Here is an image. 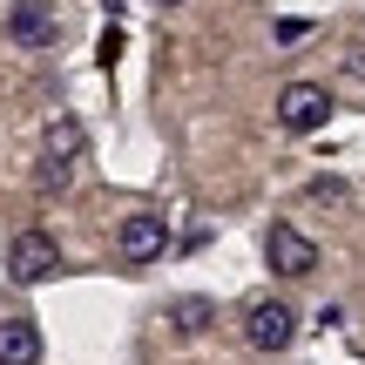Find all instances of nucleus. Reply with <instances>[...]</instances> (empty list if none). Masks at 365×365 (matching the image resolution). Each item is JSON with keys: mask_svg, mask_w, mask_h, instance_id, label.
Listing matches in <instances>:
<instances>
[{"mask_svg": "<svg viewBox=\"0 0 365 365\" xmlns=\"http://www.w3.org/2000/svg\"><path fill=\"white\" fill-rule=\"evenodd\" d=\"M210 318H217V304H210V298H176V304H170V325L182 331V339H196Z\"/></svg>", "mask_w": 365, "mask_h": 365, "instance_id": "nucleus-9", "label": "nucleus"}, {"mask_svg": "<svg viewBox=\"0 0 365 365\" xmlns=\"http://www.w3.org/2000/svg\"><path fill=\"white\" fill-rule=\"evenodd\" d=\"M7 34H14V48H48L54 41V7L48 0H14Z\"/></svg>", "mask_w": 365, "mask_h": 365, "instance_id": "nucleus-6", "label": "nucleus"}, {"mask_svg": "<svg viewBox=\"0 0 365 365\" xmlns=\"http://www.w3.org/2000/svg\"><path fill=\"white\" fill-rule=\"evenodd\" d=\"M0 365H41V325L34 318H0Z\"/></svg>", "mask_w": 365, "mask_h": 365, "instance_id": "nucleus-7", "label": "nucleus"}, {"mask_svg": "<svg viewBox=\"0 0 365 365\" xmlns=\"http://www.w3.org/2000/svg\"><path fill=\"white\" fill-rule=\"evenodd\" d=\"M277 122H284L291 135H318L331 122V88L325 81H284V88H277Z\"/></svg>", "mask_w": 365, "mask_h": 365, "instance_id": "nucleus-1", "label": "nucleus"}, {"mask_svg": "<svg viewBox=\"0 0 365 365\" xmlns=\"http://www.w3.org/2000/svg\"><path fill=\"white\" fill-rule=\"evenodd\" d=\"M304 34H312V21H277V41H284V48H291V41H304Z\"/></svg>", "mask_w": 365, "mask_h": 365, "instance_id": "nucleus-11", "label": "nucleus"}, {"mask_svg": "<svg viewBox=\"0 0 365 365\" xmlns=\"http://www.w3.org/2000/svg\"><path fill=\"white\" fill-rule=\"evenodd\" d=\"M291 339H298V312L284 298H257L244 312V345L250 352H291Z\"/></svg>", "mask_w": 365, "mask_h": 365, "instance_id": "nucleus-3", "label": "nucleus"}, {"mask_svg": "<svg viewBox=\"0 0 365 365\" xmlns=\"http://www.w3.org/2000/svg\"><path fill=\"white\" fill-rule=\"evenodd\" d=\"M264 264H271L277 277H312L318 271V244L298 223H271V230H264Z\"/></svg>", "mask_w": 365, "mask_h": 365, "instance_id": "nucleus-5", "label": "nucleus"}, {"mask_svg": "<svg viewBox=\"0 0 365 365\" xmlns=\"http://www.w3.org/2000/svg\"><path fill=\"white\" fill-rule=\"evenodd\" d=\"M68 182H75V163H61V156H41V170H34V190H41V196H61Z\"/></svg>", "mask_w": 365, "mask_h": 365, "instance_id": "nucleus-10", "label": "nucleus"}, {"mask_svg": "<svg viewBox=\"0 0 365 365\" xmlns=\"http://www.w3.org/2000/svg\"><path fill=\"white\" fill-rule=\"evenodd\" d=\"M54 271H61V244L48 230H14V244H7V277L14 284H48Z\"/></svg>", "mask_w": 365, "mask_h": 365, "instance_id": "nucleus-2", "label": "nucleus"}, {"mask_svg": "<svg viewBox=\"0 0 365 365\" xmlns=\"http://www.w3.org/2000/svg\"><path fill=\"white\" fill-rule=\"evenodd\" d=\"M115 250H122V264H129V271L156 264L163 250H170V217H156V210H135V217H122Z\"/></svg>", "mask_w": 365, "mask_h": 365, "instance_id": "nucleus-4", "label": "nucleus"}, {"mask_svg": "<svg viewBox=\"0 0 365 365\" xmlns=\"http://www.w3.org/2000/svg\"><path fill=\"white\" fill-rule=\"evenodd\" d=\"M81 149H88L81 122H75V115H54V122H48V135H41V156H61V163H75Z\"/></svg>", "mask_w": 365, "mask_h": 365, "instance_id": "nucleus-8", "label": "nucleus"}, {"mask_svg": "<svg viewBox=\"0 0 365 365\" xmlns=\"http://www.w3.org/2000/svg\"><path fill=\"white\" fill-rule=\"evenodd\" d=\"M156 7H182V0H156Z\"/></svg>", "mask_w": 365, "mask_h": 365, "instance_id": "nucleus-12", "label": "nucleus"}]
</instances>
